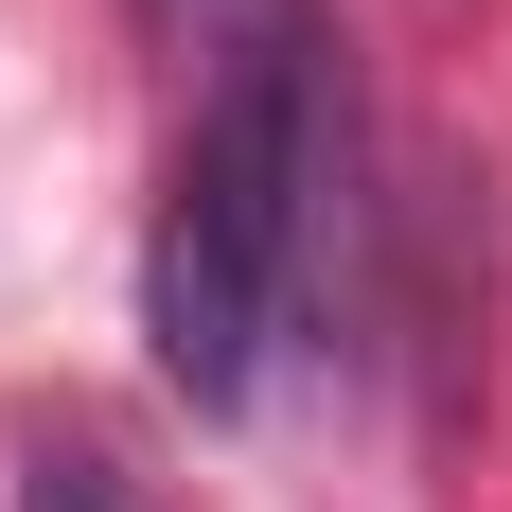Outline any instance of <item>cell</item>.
<instances>
[{
	"mask_svg": "<svg viewBox=\"0 0 512 512\" xmlns=\"http://www.w3.org/2000/svg\"><path fill=\"white\" fill-rule=\"evenodd\" d=\"M318 195H336V106H318L301 36H248L230 89L195 106L177 195H159V248H142V336H159V371L195 407H248L265 389V336H283Z\"/></svg>",
	"mask_w": 512,
	"mask_h": 512,
	"instance_id": "cell-1",
	"label": "cell"
},
{
	"mask_svg": "<svg viewBox=\"0 0 512 512\" xmlns=\"http://www.w3.org/2000/svg\"><path fill=\"white\" fill-rule=\"evenodd\" d=\"M18 512H124V477H106L89 442H36V460H18Z\"/></svg>",
	"mask_w": 512,
	"mask_h": 512,
	"instance_id": "cell-2",
	"label": "cell"
}]
</instances>
